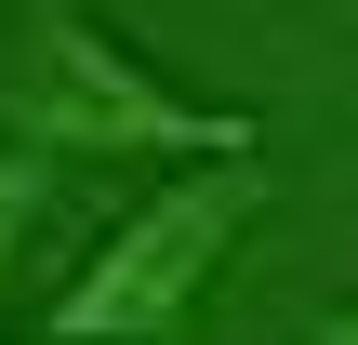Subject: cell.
I'll use <instances>...</instances> for the list:
<instances>
[{"label": "cell", "instance_id": "obj_1", "mask_svg": "<svg viewBox=\"0 0 358 345\" xmlns=\"http://www.w3.org/2000/svg\"><path fill=\"white\" fill-rule=\"evenodd\" d=\"M266 213V146H239V160H186L173 186H146V213H120L106 226V253L53 293V345H173L186 332V306H199V279L226 266V239Z\"/></svg>", "mask_w": 358, "mask_h": 345}, {"label": "cell", "instance_id": "obj_2", "mask_svg": "<svg viewBox=\"0 0 358 345\" xmlns=\"http://www.w3.org/2000/svg\"><path fill=\"white\" fill-rule=\"evenodd\" d=\"M40 66H27V146L40 160H133V146H159V160H239L252 146V120L239 106H199V93H173L133 40H106L80 0H40V40H27Z\"/></svg>", "mask_w": 358, "mask_h": 345}, {"label": "cell", "instance_id": "obj_3", "mask_svg": "<svg viewBox=\"0 0 358 345\" xmlns=\"http://www.w3.org/2000/svg\"><path fill=\"white\" fill-rule=\"evenodd\" d=\"M40 199H53V160L13 133V146H0V279H13V253H27V226H40Z\"/></svg>", "mask_w": 358, "mask_h": 345}, {"label": "cell", "instance_id": "obj_4", "mask_svg": "<svg viewBox=\"0 0 358 345\" xmlns=\"http://www.w3.org/2000/svg\"><path fill=\"white\" fill-rule=\"evenodd\" d=\"M319 345H358V306H319Z\"/></svg>", "mask_w": 358, "mask_h": 345}, {"label": "cell", "instance_id": "obj_5", "mask_svg": "<svg viewBox=\"0 0 358 345\" xmlns=\"http://www.w3.org/2000/svg\"><path fill=\"white\" fill-rule=\"evenodd\" d=\"M40 345H53V332H40Z\"/></svg>", "mask_w": 358, "mask_h": 345}]
</instances>
